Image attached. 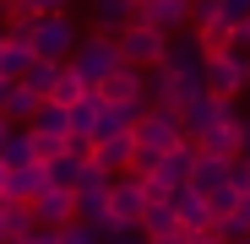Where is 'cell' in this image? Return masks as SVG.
Here are the masks:
<instances>
[{
  "label": "cell",
  "instance_id": "cell-1",
  "mask_svg": "<svg viewBox=\"0 0 250 244\" xmlns=\"http://www.w3.org/2000/svg\"><path fill=\"white\" fill-rule=\"evenodd\" d=\"M131 136H136V152H131V169H136V174L152 169V157H158V152H169L174 141H185L180 114H169V109H142V114H136V125H131Z\"/></svg>",
  "mask_w": 250,
  "mask_h": 244
},
{
  "label": "cell",
  "instance_id": "cell-2",
  "mask_svg": "<svg viewBox=\"0 0 250 244\" xmlns=\"http://www.w3.org/2000/svg\"><path fill=\"white\" fill-rule=\"evenodd\" d=\"M87 87H98V81L120 65V44H114V33H98V38H76V49H71V60H65Z\"/></svg>",
  "mask_w": 250,
  "mask_h": 244
},
{
  "label": "cell",
  "instance_id": "cell-3",
  "mask_svg": "<svg viewBox=\"0 0 250 244\" xmlns=\"http://www.w3.org/2000/svg\"><path fill=\"white\" fill-rule=\"evenodd\" d=\"M114 44H120V60L125 65H158L163 55H169V33H158L152 22H125L120 33H114Z\"/></svg>",
  "mask_w": 250,
  "mask_h": 244
},
{
  "label": "cell",
  "instance_id": "cell-4",
  "mask_svg": "<svg viewBox=\"0 0 250 244\" xmlns=\"http://www.w3.org/2000/svg\"><path fill=\"white\" fill-rule=\"evenodd\" d=\"M93 93H98L104 103H120V109H142V103H147V71L120 60V65H114V71L98 81Z\"/></svg>",
  "mask_w": 250,
  "mask_h": 244
},
{
  "label": "cell",
  "instance_id": "cell-5",
  "mask_svg": "<svg viewBox=\"0 0 250 244\" xmlns=\"http://www.w3.org/2000/svg\"><path fill=\"white\" fill-rule=\"evenodd\" d=\"M76 49V27L65 11H49V17H38L33 22V55H44V60H71Z\"/></svg>",
  "mask_w": 250,
  "mask_h": 244
},
{
  "label": "cell",
  "instance_id": "cell-6",
  "mask_svg": "<svg viewBox=\"0 0 250 244\" xmlns=\"http://www.w3.org/2000/svg\"><path fill=\"white\" fill-rule=\"evenodd\" d=\"M109 212L120 223H142V212H147V179L136 169H125V174L109 179Z\"/></svg>",
  "mask_w": 250,
  "mask_h": 244
},
{
  "label": "cell",
  "instance_id": "cell-7",
  "mask_svg": "<svg viewBox=\"0 0 250 244\" xmlns=\"http://www.w3.org/2000/svg\"><path fill=\"white\" fill-rule=\"evenodd\" d=\"M223 114H234V98H218V93H201V98H190V103L180 109V131H185V141L207 136V131H212Z\"/></svg>",
  "mask_w": 250,
  "mask_h": 244
},
{
  "label": "cell",
  "instance_id": "cell-8",
  "mask_svg": "<svg viewBox=\"0 0 250 244\" xmlns=\"http://www.w3.org/2000/svg\"><path fill=\"white\" fill-rule=\"evenodd\" d=\"M201 81H207V93H218V98H239V93L250 87L234 49H229V55H207V60H201Z\"/></svg>",
  "mask_w": 250,
  "mask_h": 244
},
{
  "label": "cell",
  "instance_id": "cell-9",
  "mask_svg": "<svg viewBox=\"0 0 250 244\" xmlns=\"http://www.w3.org/2000/svg\"><path fill=\"white\" fill-rule=\"evenodd\" d=\"M190 169H196V141H174L169 152H158L152 157V169H147V179H158V185H185L190 179Z\"/></svg>",
  "mask_w": 250,
  "mask_h": 244
},
{
  "label": "cell",
  "instance_id": "cell-10",
  "mask_svg": "<svg viewBox=\"0 0 250 244\" xmlns=\"http://www.w3.org/2000/svg\"><path fill=\"white\" fill-rule=\"evenodd\" d=\"M169 206H174V217H180V228H185V233H201V228H212V206H207V195H201L190 179L169 190Z\"/></svg>",
  "mask_w": 250,
  "mask_h": 244
},
{
  "label": "cell",
  "instance_id": "cell-11",
  "mask_svg": "<svg viewBox=\"0 0 250 244\" xmlns=\"http://www.w3.org/2000/svg\"><path fill=\"white\" fill-rule=\"evenodd\" d=\"M33 217L49 223V228L71 223V217H76V190H71V185H44V190L33 195Z\"/></svg>",
  "mask_w": 250,
  "mask_h": 244
},
{
  "label": "cell",
  "instance_id": "cell-12",
  "mask_svg": "<svg viewBox=\"0 0 250 244\" xmlns=\"http://www.w3.org/2000/svg\"><path fill=\"white\" fill-rule=\"evenodd\" d=\"M136 22H152L158 33L190 27V0H136Z\"/></svg>",
  "mask_w": 250,
  "mask_h": 244
},
{
  "label": "cell",
  "instance_id": "cell-13",
  "mask_svg": "<svg viewBox=\"0 0 250 244\" xmlns=\"http://www.w3.org/2000/svg\"><path fill=\"white\" fill-rule=\"evenodd\" d=\"M239 131H245V119L239 114H223L207 136H196V152H218V157H239Z\"/></svg>",
  "mask_w": 250,
  "mask_h": 244
},
{
  "label": "cell",
  "instance_id": "cell-14",
  "mask_svg": "<svg viewBox=\"0 0 250 244\" xmlns=\"http://www.w3.org/2000/svg\"><path fill=\"white\" fill-rule=\"evenodd\" d=\"M44 185H49V169H44V157H33V163H17V169H11V179H6V195H17V201H33Z\"/></svg>",
  "mask_w": 250,
  "mask_h": 244
},
{
  "label": "cell",
  "instance_id": "cell-15",
  "mask_svg": "<svg viewBox=\"0 0 250 244\" xmlns=\"http://www.w3.org/2000/svg\"><path fill=\"white\" fill-rule=\"evenodd\" d=\"M131 152H136V136H131V131H114V136L93 141V157H104L114 174H125V169H131Z\"/></svg>",
  "mask_w": 250,
  "mask_h": 244
},
{
  "label": "cell",
  "instance_id": "cell-16",
  "mask_svg": "<svg viewBox=\"0 0 250 244\" xmlns=\"http://www.w3.org/2000/svg\"><path fill=\"white\" fill-rule=\"evenodd\" d=\"M196 44H201V55H229V49H234V22H229V17L201 22V27H196Z\"/></svg>",
  "mask_w": 250,
  "mask_h": 244
},
{
  "label": "cell",
  "instance_id": "cell-17",
  "mask_svg": "<svg viewBox=\"0 0 250 244\" xmlns=\"http://www.w3.org/2000/svg\"><path fill=\"white\" fill-rule=\"evenodd\" d=\"M38 103H44V98H38L27 81L17 76L11 87H6V98H0V114H6V119H33V109H38Z\"/></svg>",
  "mask_w": 250,
  "mask_h": 244
},
{
  "label": "cell",
  "instance_id": "cell-18",
  "mask_svg": "<svg viewBox=\"0 0 250 244\" xmlns=\"http://www.w3.org/2000/svg\"><path fill=\"white\" fill-rule=\"evenodd\" d=\"M142 109H120V103H98V119H93V141L114 136V131H131Z\"/></svg>",
  "mask_w": 250,
  "mask_h": 244
},
{
  "label": "cell",
  "instance_id": "cell-19",
  "mask_svg": "<svg viewBox=\"0 0 250 244\" xmlns=\"http://www.w3.org/2000/svg\"><path fill=\"white\" fill-rule=\"evenodd\" d=\"M131 17H136L131 0H93V22H98V33H120Z\"/></svg>",
  "mask_w": 250,
  "mask_h": 244
},
{
  "label": "cell",
  "instance_id": "cell-20",
  "mask_svg": "<svg viewBox=\"0 0 250 244\" xmlns=\"http://www.w3.org/2000/svg\"><path fill=\"white\" fill-rule=\"evenodd\" d=\"M60 65H65V60H44V55H33V60H27V71H22V81H27L38 98H49V87H55Z\"/></svg>",
  "mask_w": 250,
  "mask_h": 244
},
{
  "label": "cell",
  "instance_id": "cell-21",
  "mask_svg": "<svg viewBox=\"0 0 250 244\" xmlns=\"http://www.w3.org/2000/svg\"><path fill=\"white\" fill-rule=\"evenodd\" d=\"M142 233H185L180 217H174V206H169V195H163V201H147V212H142Z\"/></svg>",
  "mask_w": 250,
  "mask_h": 244
},
{
  "label": "cell",
  "instance_id": "cell-22",
  "mask_svg": "<svg viewBox=\"0 0 250 244\" xmlns=\"http://www.w3.org/2000/svg\"><path fill=\"white\" fill-rule=\"evenodd\" d=\"M33 131H6V141H0V163L6 169H17V163H33Z\"/></svg>",
  "mask_w": 250,
  "mask_h": 244
},
{
  "label": "cell",
  "instance_id": "cell-23",
  "mask_svg": "<svg viewBox=\"0 0 250 244\" xmlns=\"http://www.w3.org/2000/svg\"><path fill=\"white\" fill-rule=\"evenodd\" d=\"M212 233H218V239H234V233H250V195H245V190H239V201L229 206V217H218V223H212Z\"/></svg>",
  "mask_w": 250,
  "mask_h": 244
},
{
  "label": "cell",
  "instance_id": "cell-24",
  "mask_svg": "<svg viewBox=\"0 0 250 244\" xmlns=\"http://www.w3.org/2000/svg\"><path fill=\"white\" fill-rule=\"evenodd\" d=\"M109 179H114V169H109V163L104 157H82V169H76V190H109Z\"/></svg>",
  "mask_w": 250,
  "mask_h": 244
},
{
  "label": "cell",
  "instance_id": "cell-25",
  "mask_svg": "<svg viewBox=\"0 0 250 244\" xmlns=\"http://www.w3.org/2000/svg\"><path fill=\"white\" fill-rule=\"evenodd\" d=\"M55 244H104V233H98L93 223L71 217V223H60V228H55Z\"/></svg>",
  "mask_w": 250,
  "mask_h": 244
},
{
  "label": "cell",
  "instance_id": "cell-26",
  "mask_svg": "<svg viewBox=\"0 0 250 244\" xmlns=\"http://www.w3.org/2000/svg\"><path fill=\"white\" fill-rule=\"evenodd\" d=\"M82 93H87V81H82V76H76L71 65H60V76H55V87H49V98H55V103H76Z\"/></svg>",
  "mask_w": 250,
  "mask_h": 244
},
{
  "label": "cell",
  "instance_id": "cell-27",
  "mask_svg": "<svg viewBox=\"0 0 250 244\" xmlns=\"http://www.w3.org/2000/svg\"><path fill=\"white\" fill-rule=\"evenodd\" d=\"M109 212V190H76V217L82 223H98Z\"/></svg>",
  "mask_w": 250,
  "mask_h": 244
},
{
  "label": "cell",
  "instance_id": "cell-28",
  "mask_svg": "<svg viewBox=\"0 0 250 244\" xmlns=\"http://www.w3.org/2000/svg\"><path fill=\"white\" fill-rule=\"evenodd\" d=\"M17 244H55V228H49V223H33V228H27Z\"/></svg>",
  "mask_w": 250,
  "mask_h": 244
},
{
  "label": "cell",
  "instance_id": "cell-29",
  "mask_svg": "<svg viewBox=\"0 0 250 244\" xmlns=\"http://www.w3.org/2000/svg\"><path fill=\"white\" fill-rule=\"evenodd\" d=\"M234 49H250V11L234 22Z\"/></svg>",
  "mask_w": 250,
  "mask_h": 244
},
{
  "label": "cell",
  "instance_id": "cell-30",
  "mask_svg": "<svg viewBox=\"0 0 250 244\" xmlns=\"http://www.w3.org/2000/svg\"><path fill=\"white\" fill-rule=\"evenodd\" d=\"M245 11H250V0H223V17H229V22H239Z\"/></svg>",
  "mask_w": 250,
  "mask_h": 244
},
{
  "label": "cell",
  "instance_id": "cell-31",
  "mask_svg": "<svg viewBox=\"0 0 250 244\" xmlns=\"http://www.w3.org/2000/svg\"><path fill=\"white\" fill-rule=\"evenodd\" d=\"M185 244H223V239H218L212 228H201V233H185Z\"/></svg>",
  "mask_w": 250,
  "mask_h": 244
},
{
  "label": "cell",
  "instance_id": "cell-32",
  "mask_svg": "<svg viewBox=\"0 0 250 244\" xmlns=\"http://www.w3.org/2000/svg\"><path fill=\"white\" fill-rule=\"evenodd\" d=\"M147 244H185V233H147Z\"/></svg>",
  "mask_w": 250,
  "mask_h": 244
},
{
  "label": "cell",
  "instance_id": "cell-33",
  "mask_svg": "<svg viewBox=\"0 0 250 244\" xmlns=\"http://www.w3.org/2000/svg\"><path fill=\"white\" fill-rule=\"evenodd\" d=\"M239 157H250V119H245V131H239Z\"/></svg>",
  "mask_w": 250,
  "mask_h": 244
},
{
  "label": "cell",
  "instance_id": "cell-34",
  "mask_svg": "<svg viewBox=\"0 0 250 244\" xmlns=\"http://www.w3.org/2000/svg\"><path fill=\"white\" fill-rule=\"evenodd\" d=\"M6 179H11V169H6V163H0V195H6Z\"/></svg>",
  "mask_w": 250,
  "mask_h": 244
},
{
  "label": "cell",
  "instance_id": "cell-35",
  "mask_svg": "<svg viewBox=\"0 0 250 244\" xmlns=\"http://www.w3.org/2000/svg\"><path fill=\"white\" fill-rule=\"evenodd\" d=\"M0 244H11V233H6V212H0Z\"/></svg>",
  "mask_w": 250,
  "mask_h": 244
},
{
  "label": "cell",
  "instance_id": "cell-36",
  "mask_svg": "<svg viewBox=\"0 0 250 244\" xmlns=\"http://www.w3.org/2000/svg\"><path fill=\"white\" fill-rule=\"evenodd\" d=\"M223 244H250V233H234V239H223Z\"/></svg>",
  "mask_w": 250,
  "mask_h": 244
},
{
  "label": "cell",
  "instance_id": "cell-37",
  "mask_svg": "<svg viewBox=\"0 0 250 244\" xmlns=\"http://www.w3.org/2000/svg\"><path fill=\"white\" fill-rule=\"evenodd\" d=\"M6 131H11V119H6V114H0V141H6Z\"/></svg>",
  "mask_w": 250,
  "mask_h": 244
},
{
  "label": "cell",
  "instance_id": "cell-38",
  "mask_svg": "<svg viewBox=\"0 0 250 244\" xmlns=\"http://www.w3.org/2000/svg\"><path fill=\"white\" fill-rule=\"evenodd\" d=\"M131 6H136V0H131Z\"/></svg>",
  "mask_w": 250,
  "mask_h": 244
}]
</instances>
